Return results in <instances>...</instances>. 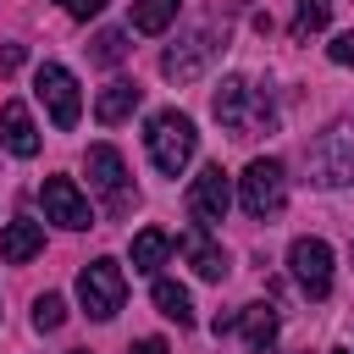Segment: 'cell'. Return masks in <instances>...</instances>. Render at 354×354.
I'll return each instance as SVG.
<instances>
[{
  "label": "cell",
  "mask_w": 354,
  "mask_h": 354,
  "mask_svg": "<svg viewBox=\"0 0 354 354\" xmlns=\"http://www.w3.org/2000/svg\"><path fill=\"white\" fill-rule=\"evenodd\" d=\"M210 111H216V122H221L232 138H260V133H271V127H277L271 94H266V88H254L249 77H227V83L210 94Z\"/></svg>",
  "instance_id": "cell-1"
},
{
  "label": "cell",
  "mask_w": 354,
  "mask_h": 354,
  "mask_svg": "<svg viewBox=\"0 0 354 354\" xmlns=\"http://www.w3.org/2000/svg\"><path fill=\"white\" fill-rule=\"evenodd\" d=\"M310 183H315V188H343V183H354V111L337 116V122L310 144Z\"/></svg>",
  "instance_id": "cell-2"
},
{
  "label": "cell",
  "mask_w": 354,
  "mask_h": 354,
  "mask_svg": "<svg viewBox=\"0 0 354 354\" xmlns=\"http://www.w3.org/2000/svg\"><path fill=\"white\" fill-rule=\"evenodd\" d=\"M144 144H149V160H155V171L177 177V171L194 160V149H199V133H194V122H188L183 111H155V116H149V133H144Z\"/></svg>",
  "instance_id": "cell-3"
},
{
  "label": "cell",
  "mask_w": 354,
  "mask_h": 354,
  "mask_svg": "<svg viewBox=\"0 0 354 354\" xmlns=\"http://www.w3.org/2000/svg\"><path fill=\"white\" fill-rule=\"evenodd\" d=\"M238 199H243V210L254 221H271L288 205V171H282V160H266V155L249 160L243 177H238Z\"/></svg>",
  "instance_id": "cell-4"
},
{
  "label": "cell",
  "mask_w": 354,
  "mask_h": 354,
  "mask_svg": "<svg viewBox=\"0 0 354 354\" xmlns=\"http://www.w3.org/2000/svg\"><path fill=\"white\" fill-rule=\"evenodd\" d=\"M122 299H127V277H122L116 260H88V266L77 271V304H83L94 321H111V315L122 310Z\"/></svg>",
  "instance_id": "cell-5"
},
{
  "label": "cell",
  "mask_w": 354,
  "mask_h": 354,
  "mask_svg": "<svg viewBox=\"0 0 354 354\" xmlns=\"http://www.w3.org/2000/svg\"><path fill=\"white\" fill-rule=\"evenodd\" d=\"M33 94L44 100V111H50V122H55L61 133L77 127V116H83V94H77V77H72L66 66L44 61V66L33 72Z\"/></svg>",
  "instance_id": "cell-6"
},
{
  "label": "cell",
  "mask_w": 354,
  "mask_h": 354,
  "mask_svg": "<svg viewBox=\"0 0 354 354\" xmlns=\"http://www.w3.org/2000/svg\"><path fill=\"white\" fill-rule=\"evenodd\" d=\"M216 50H221V33H216V28H194L183 44H171V50L160 55V72H166L171 83H194V77L216 61Z\"/></svg>",
  "instance_id": "cell-7"
},
{
  "label": "cell",
  "mask_w": 354,
  "mask_h": 354,
  "mask_svg": "<svg viewBox=\"0 0 354 354\" xmlns=\"http://www.w3.org/2000/svg\"><path fill=\"white\" fill-rule=\"evenodd\" d=\"M39 205H44V221H55V227H66V232H83V227L94 221V210H88V199L77 194L72 177H44V183H39Z\"/></svg>",
  "instance_id": "cell-8"
},
{
  "label": "cell",
  "mask_w": 354,
  "mask_h": 354,
  "mask_svg": "<svg viewBox=\"0 0 354 354\" xmlns=\"http://www.w3.org/2000/svg\"><path fill=\"white\" fill-rule=\"evenodd\" d=\"M288 266H293V282H299L310 299H326V293H332V249H326L321 238H293Z\"/></svg>",
  "instance_id": "cell-9"
},
{
  "label": "cell",
  "mask_w": 354,
  "mask_h": 354,
  "mask_svg": "<svg viewBox=\"0 0 354 354\" xmlns=\"http://www.w3.org/2000/svg\"><path fill=\"white\" fill-rule=\"evenodd\" d=\"M227 205H232V177H227L221 166H205V171L194 177V188H188L194 221H199V227H216V221H227Z\"/></svg>",
  "instance_id": "cell-10"
},
{
  "label": "cell",
  "mask_w": 354,
  "mask_h": 354,
  "mask_svg": "<svg viewBox=\"0 0 354 354\" xmlns=\"http://www.w3.org/2000/svg\"><path fill=\"white\" fill-rule=\"evenodd\" d=\"M83 166H88V188H94L111 210H122V205H127V166H122V155H116L111 144H94Z\"/></svg>",
  "instance_id": "cell-11"
},
{
  "label": "cell",
  "mask_w": 354,
  "mask_h": 354,
  "mask_svg": "<svg viewBox=\"0 0 354 354\" xmlns=\"http://www.w3.org/2000/svg\"><path fill=\"white\" fill-rule=\"evenodd\" d=\"M0 144L11 149V155H39V127H33V116H28V105L22 100H6L0 105Z\"/></svg>",
  "instance_id": "cell-12"
},
{
  "label": "cell",
  "mask_w": 354,
  "mask_h": 354,
  "mask_svg": "<svg viewBox=\"0 0 354 354\" xmlns=\"http://www.w3.org/2000/svg\"><path fill=\"white\" fill-rule=\"evenodd\" d=\"M39 249H44V227H39V221L17 216V221H6V227H0V260H6V266L33 260Z\"/></svg>",
  "instance_id": "cell-13"
},
{
  "label": "cell",
  "mask_w": 354,
  "mask_h": 354,
  "mask_svg": "<svg viewBox=\"0 0 354 354\" xmlns=\"http://www.w3.org/2000/svg\"><path fill=\"white\" fill-rule=\"evenodd\" d=\"M138 100H144V88H138V83H127V77H116V83H105V88H100L94 116H100L105 127H116V122H127V116L138 111Z\"/></svg>",
  "instance_id": "cell-14"
},
{
  "label": "cell",
  "mask_w": 354,
  "mask_h": 354,
  "mask_svg": "<svg viewBox=\"0 0 354 354\" xmlns=\"http://www.w3.org/2000/svg\"><path fill=\"white\" fill-rule=\"evenodd\" d=\"M232 326L243 332L249 348H271V343H277V310H271V304H243V310L232 315Z\"/></svg>",
  "instance_id": "cell-15"
},
{
  "label": "cell",
  "mask_w": 354,
  "mask_h": 354,
  "mask_svg": "<svg viewBox=\"0 0 354 354\" xmlns=\"http://www.w3.org/2000/svg\"><path fill=\"white\" fill-rule=\"evenodd\" d=\"M183 254H188V266H194L205 282H221V277H227V254H221L205 232H188V238H183Z\"/></svg>",
  "instance_id": "cell-16"
},
{
  "label": "cell",
  "mask_w": 354,
  "mask_h": 354,
  "mask_svg": "<svg viewBox=\"0 0 354 354\" xmlns=\"http://www.w3.org/2000/svg\"><path fill=\"white\" fill-rule=\"evenodd\" d=\"M155 310H160L166 321H177V326H194V299H188V288L171 282V277H155Z\"/></svg>",
  "instance_id": "cell-17"
},
{
  "label": "cell",
  "mask_w": 354,
  "mask_h": 354,
  "mask_svg": "<svg viewBox=\"0 0 354 354\" xmlns=\"http://www.w3.org/2000/svg\"><path fill=\"white\" fill-rule=\"evenodd\" d=\"M166 254H171V238H166L160 227H144V232L133 238V271H144V277H155Z\"/></svg>",
  "instance_id": "cell-18"
},
{
  "label": "cell",
  "mask_w": 354,
  "mask_h": 354,
  "mask_svg": "<svg viewBox=\"0 0 354 354\" xmlns=\"http://www.w3.org/2000/svg\"><path fill=\"white\" fill-rule=\"evenodd\" d=\"M177 17V0H133V33H166Z\"/></svg>",
  "instance_id": "cell-19"
},
{
  "label": "cell",
  "mask_w": 354,
  "mask_h": 354,
  "mask_svg": "<svg viewBox=\"0 0 354 354\" xmlns=\"http://www.w3.org/2000/svg\"><path fill=\"white\" fill-rule=\"evenodd\" d=\"M332 22V0H299V11H293V39L304 44L310 33H321Z\"/></svg>",
  "instance_id": "cell-20"
},
{
  "label": "cell",
  "mask_w": 354,
  "mask_h": 354,
  "mask_svg": "<svg viewBox=\"0 0 354 354\" xmlns=\"http://www.w3.org/2000/svg\"><path fill=\"white\" fill-rule=\"evenodd\" d=\"M61 321H66V299H61V293H39V299H33V326H39V332H55Z\"/></svg>",
  "instance_id": "cell-21"
},
{
  "label": "cell",
  "mask_w": 354,
  "mask_h": 354,
  "mask_svg": "<svg viewBox=\"0 0 354 354\" xmlns=\"http://www.w3.org/2000/svg\"><path fill=\"white\" fill-rule=\"evenodd\" d=\"M122 55H127V39H122L116 28H105V33L94 39V61H100V66H116Z\"/></svg>",
  "instance_id": "cell-22"
},
{
  "label": "cell",
  "mask_w": 354,
  "mask_h": 354,
  "mask_svg": "<svg viewBox=\"0 0 354 354\" xmlns=\"http://www.w3.org/2000/svg\"><path fill=\"white\" fill-rule=\"evenodd\" d=\"M326 55H332L337 66H354V28H348V33H337V39L326 44Z\"/></svg>",
  "instance_id": "cell-23"
},
{
  "label": "cell",
  "mask_w": 354,
  "mask_h": 354,
  "mask_svg": "<svg viewBox=\"0 0 354 354\" xmlns=\"http://www.w3.org/2000/svg\"><path fill=\"white\" fill-rule=\"evenodd\" d=\"M61 11H66V17H77V22H88V17H100V11H105V0H61Z\"/></svg>",
  "instance_id": "cell-24"
},
{
  "label": "cell",
  "mask_w": 354,
  "mask_h": 354,
  "mask_svg": "<svg viewBox=\"0 0 354 354\" xmlns=\"http://www.w3.org/2000/svg\"><path fill=\"white\" fill-rule=\"evenodd\" d=\"M22 55H28L22 44H6V50H0V72H17V66H22Z\"/></svg>",
  "instance_id": "cell-25"
},
{
  "label": "cell",
  "mask_w": 354,
  "mask_h": 354,
  "mask_svg": "<svg viewBox=\"0 0 354 354\" xmlns=\"http://www.w3.org/2000/svg\"><path fill=\"white\" fill-rule=\"evenodd\" d=\"M127 354H171V348H166V343H160V337H144V343H133V348H127Z\"/></svg>",
  "instance_id": "cell-26"
},
{
  "label": "cell",
  "mask_w": 354,
  "mask_h": 354,
  "mask_svg": "<svg viewBox=\"0 0 354 354\" xmlns=\"http://www.w3.org/2000/svg\"><path fill=\"white\" fill-rule=\"evenodd\" d=\"M77 354H88V348H77Z\"/></svg>",
  "instance_id": "cell-27"
}]
</instances>
